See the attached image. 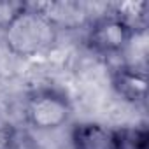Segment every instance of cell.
Returning <instances> with one entry per match:
<instances>
[{"instance_id": "4", "label": "cell", "mask_w": 149, "mask_h": 149, "mask_svg": "<svg viewBox=\"0 0 149 149\" xmlns=\"http://www.w3.org/2000/svg\"><path fill=\"white\" fill-rule=\"evenodd\" d=\"M112 88L116 95L133 105L144 104L147 98V74L146 67H132L121 63L112 70Z\"/></svg>"}, {"instance_id": "2", "label": "cell", "mask_w": 149, "mask_h": 149, "mask_svg": "<svg viewBox=\"0 0 149 149\" xmlns=\"http://www.w3.org/2000/svg\"><path fill=\"white\" fill-rule=\"evenodd\" d=\"M72 107L68 98L53 88H40L28 95L23 116L26 123L40 132H49L63 126L70 118Z\"/></svg>"}, {"instance_id": "6", "label": "cell", "mask_w": 149, "mask_h": 149, "mask_svg": "<svg viewBox=\"0 0 149 149\" xmlns=\"http://www.w3.org/2000/svg\"><path fill=\"white\" fill-rule=\"evenodd\" d=\"M70 139L74 149H118V130L100 123L76 125Z\"/></svg>"}, {"instance_id": "3", "label": "cell", "mask_w": 149, "mask_h": 149, "mask_svg": "<svg viewBox=\"0 0 149 149\" xmlns=\"http://www.w3.org/2000/svg\"><path fill=\"white\" fill-rule=\"evenodd\" d=\"M133 33L135 32L111 9L90 21L86 44L100 56H118L125 53Z\"/></svg>"}, {"instance_id": "1", "label": "cell", "mask_w": 149, "mask_h": 149, "mask_svg": "<svg viewBox=\"0 0 149 149\" xmlns=\"http://www.w3.org/2000/svg\"><path fill=\"white\" fill-rule=\"evenodd\" d=\"M56 26L33 6L23 4L18 14L4 26L2 40L9 53L32 58L47 53L58 40Z\"/></svg>"}, {"instance_id": "5", "label": "cell", "mask_w": 149, "mask_h": 149, "mask_svg": "<svg viewBox=\"0 0 149 149\" xmlns=\"http://www.w3.org/2000/svg\"><path fill=\"white\" fill-rule=\"evenodd\" d=\"M54 26L56 30H74L90 25V11L79 2H46L33 4Z\"/></svg>"}]
</instances>
